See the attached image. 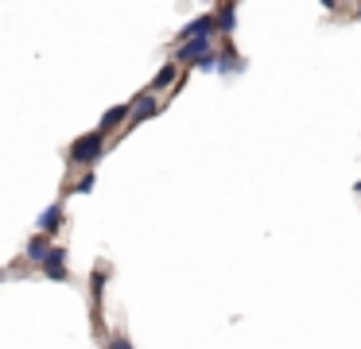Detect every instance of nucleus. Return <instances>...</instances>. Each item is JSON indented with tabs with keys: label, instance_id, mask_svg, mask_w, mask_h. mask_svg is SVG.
I'll return each instance as SVG.
<instances>
[{
	"label": "nucleus",
	"instance_id": "nucleus-7",
	"mask_svg": "<svg viewBox=\"0 0 361 349\" xmlns=\"http://www.w3.org/2000/svg\"><path fill=\"white\" fill-rule=\"evenodd\" d=\"M187 39H214V12L195 16V20L179 31V43H187Z\"/></svg>",
	"mask_w": 361,
	"mask_h": 349
},
{
	"label": "nucleus",
	"instance_id": "nucleus-18",
	"mask_svg": "<svg viewBox=\"0 0 361 349\" xmlns=\"http://www.w3.org/2000/svg\"><path fill=\"white\" fill-rule=\"evenodd\" d=\"M353 190H357V194H361V183H357V186H353Z\"/></svg>",
	"mask_w": 361,
	"mask_h": 349
},
{
	"label": "nucleus",
	"instance_id": "nucleus-17",
	"mask_svg": "<svg viewBox=\"0 0 361 349\" xmlns=\"http://www.w3.org/2000/svg\"><path fill=\"white\" fill-rule=\"evenodd\" d=\"M357 20H361V0H357Z\"/></svg>",
	"mask_w": 361,
	"mask_h": 349
},
{
	"label": "nucleus",
	"instance_id": "nucleus-10",
	"mask_svg": "<svg viewBox=\"0 0 361 349\" xmlns=\"http://www.w3.org/2000/svg\"><path fill=\"white\" fill-rule=\"evenodd\" d=\"M175 82H179V66H175V62H164L159 74H156V82L148 85V93L152 97H156V93H167V90H175Z\"/></svg>",
	"mask_w": 361,
	"mask_h": 349
},
{
	"label": "nucleus",
	"instance_id": "nucleus-4",
	"mask_svg": "<svg viewBox=\"0 0 361 349\" xmlns=\"http://www.w3.org/2000/svg\"><path fill=\"white\" fill-rule=\"evenodd\" d=\"M105 283H109V264H97V268L90 271V307H94V318H97V322H102Z\"/></svg>",
	"mask_w": 361,
	"mask_h": 349
},
{
	"label": "nucleus",
	"instance_id": "nucleus-3",
	"mask_svg": "<svg viewBox=\"0 0 361 349\" xmlns=\"http://www.w3.org/2000/svg\"><path fill=\"white\" fill-rule=\"evenodd\" d=\"M43 276L47 279H55V283H66L71 279V268H66V248H59V245H51V252L43 256Z\"/></svg>",
	"mask_w": 361,
	"mask_h": 349
},
{
	"label": "nucleus",
	"instance_id": "nucleus-5",
	"mask_svg": "<svg viewBox=\"0 0 361 349\" xmlns=\"http://www.w3.org/2000/svg\"><path fill=\"white\" fill-rule=\"evenodd\" d=\"M156 113H159V101L152 97V93H140L136 101H128V124H144Z\"/></svg>",
	"mask_w": 361,
	"mask_h": 349
},
{
	"label": "nucleus",
	"instance_id": "nucleus-1",
	"mask_svg": "<svg viewBox=\"0 0 361 349\" xmlns=\"http://www.w3.org/2000/svg\"><path fill=\"white\" fill-rule=\"evenodd\" d=\"M102 155H105V136L102 132H86V136H78L71 144V155H66V159H71V167H94Z\"/></svg>",
	"mask_w": 361,
	"mask_h": 349
},
{
	"label": "nucleus",
	"instance_id": "nucleus-2",
	"mask_svg": "<svg viewBox=\"0 0 361 349\" xmlns=\"http://www.w3.org/2000/svg\"><path fill=\"white\" fill-rule=\"evenodd\" d=\"M210 54H214V39H187V43H179V47H175V66H198V62H202V59H210Z\"/></svg>",
	"mask_w": 361,
	"mask_h": 349
},
{
	"label": "nucleus",
	"instance_id": "nucleus-13",
	"mask_svg": "<svg viewBox=\"0 0 361 349\" xmlns=\"http://www.w3.org/2000/svg\"><path fill=\"white\" fill-rule=\"evenodd\" d=\"M105 349H136V345L128 341V333H125V330H117L109 341H105Z\"/></svg>",
	"mask_w": 361,
	"mask_h": 349
},
{
	"label": "nucleus",
	"instance_id": "nucleus-11",
	"mask_svg": "<svg viewBox=\"0 0 361 349\" xmlns=\"http://www.w3.org/2000/svg\"><path fill=\"white\" fill-rule=\"evenodd\" d=\"M47 252H51V237H43V233H35V237H27V245H24V256L35 264V268L43 264V256H47Z\"/></svg>",
	"mask_w": 361,
	"mask_h": 349
},
{
	"label": "nucleus",
	"instance_id": "nucleus-16",
	"mask_svg": "<svg viewBox=\"0 0 361 349\" xmlns=\"http://www.w3.org/2000/svg\"><path fill=\"white\" fill-rule=\"evenodd\" d=\"M4 279H8V271H4V268H0V283H4Z\"/></svg>",
	"mask_w": 361,
	"mask_h": 349
},
{
	"label": "nucleus",
	"instance_id": "nucleus-15",
	"mask_svg": "<svg viewBox=\"0 0 361 349\" xmlns=\"http://www.w3.org/2000/svg\"><path fill=\"white\" fill-rule=\"evenodd\" d=\"M319 4H322V8H326V12H330V8H334V4H338V0H319Z\"/></svg>",
	"mask_w": 361,
	"mask_h": 349
},
{
	"label": "nucleus",
	"instance_id": "nucleus-6",
	"mask_svg": "<svg viewBox=\"0 0 361 349\" xmlns=\"http://www.w3.org/2000/svg\"><path fill=\"white\" fill-rule=\"evenodd\" d=\"M245 62H241V51L233 43H226L221 51H214V74H237Z\"/></svg>",
	"mask_w": 361,
	"mask_h": 349
},
{
	"label": "nucleus",
	"instance_id": "nucleus-9",
	"mask_svg": "<svg viewBox=\"0 0 361 349\" xmlns=\"http://www.w3.org/2000/svg\"><path fill=\"white\" fill-rule=\"evenodd\" d=\"M63 202H55V206H47V209H43V214H39V221H35V229H39L43 233V237H55V233L59 229H63Z\"/></svg>",
	"mask_w": 361,
	"mask_h": 349
},
{
	"label": "nucleus",
	"instance_id": "nucleus-8",
	"mask_svg": "<svg viewBox=\"0 0 361 349\" xmlns=\"http://www.w3.org/2000/svg\"><path fill=\"white\" fill-rule=\"evenodd\" d=\"M214 31L218 35H233L237 31V0H221V8L214 12Z\"/></svg>",
	"mask_w": 361,
	"mask_h": 349
},
{
	"label": "nucleus",
	"instance_id": "nucleus-14",
	"mask_svg": "<svg viewBox=\"0 0 361 349\" xmlns=\"http://www.w3.org/2000/svg\"><path fill=\"white\" fill-rule=\"evenodd\" d=\"M74 190H78V194H90V190H94V175H86L78 186H74Z\"/></svg>",
	"mask_w": 361,
	"mask_h": 349
},
{
	"label": "nucleus",
	"instance_id": "nucleus-12",
	"mask_svg": "<svg viewBox=\"0 0 361 349\" xmlns=\"http://www.w3.org/2000/svg\"><path fill=\"white\" fill-rule=\"evenodd\" d=\"M128 121V105H113L109 113L102 116V124H97V132H102V136H109L113 128H121V124Z\"/></svg>",
	"mask_w": 361,
	"mask_h": 349
}]
</instances>
